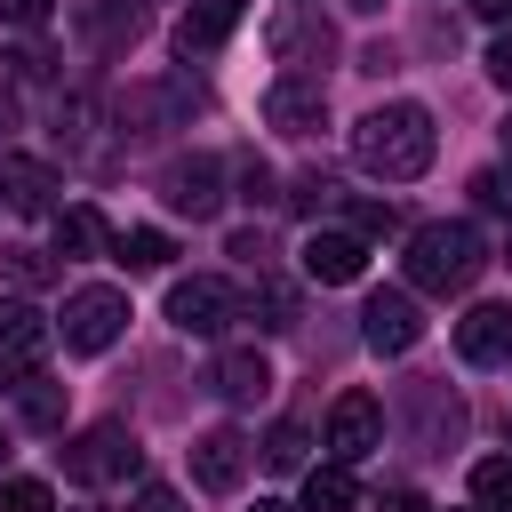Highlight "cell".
I'll use <instances>...</instances> for the list:
<instances>
[{"label":"cell","mask_w":512,"mask_h":512,"mask_svg":"<svg viewBox=\"0 0 512 512\" xmlns=\"http://www.w3.org/2000/svg\"><path fill=\"white\" fill-rule=\"evenodd\" d=\"M432 152H440V128H432V112L408 104V96H400V104H376V112L352 128V160H360L368 176H384V184L424 176Z\"/></svg>","instance_id":"obj_1"},{"label":"cell","mask_w":512,"mask_h":512,"mask_svg":"<svg viewBox=\"0 0 512 512\" xmlns=\"http://www.w3.org/2000/svg\"><path fill=\"white\" fill-rule=\"evenodd\" d=\"M400 264H408V288H424V296H464V288L488 272V240H480L472 224H416Z\"/></svg>","instance_id":"obj_2"},{"label":"cell","mask_w":512,"mask_h":512,"mask_svg":"<svg viewBox=\"0 0 512 512\" xmlns=\"http://www.w3.org/2000/svg\"><path fill=\"white\" fill-rule=\"evenodd\" d=\"M144 472V448H136V432L120 424V416H104V424H88L80 440H64V480L72 488H120V480H136Z\"/></svg>","instance_id":"obj_3"},{"label":"cell","mask_w":512,"mask_h":512,"mask_svg":"<svg viewBox=\"0 0 512 512\" xmlns=\"http://www.w3.org/2000/svg\"><path fill=\"white\" fill-rule=\"evenodd\" d=\"M120 328H128V296L120 288H72L64 296V344L72 352H112L120 344Z\"/></svg>","instance_id":"obj_4"},{"label":"cell","mask_w":512,"mask_h":512,"mask_svg":"<svg viewBox=\"0 0 512 512\" xmlns=\"http://www.w3.org/2000/svg\"><path fill=\"white\" fill-rule=\"evenodd\" d=\"M232 312H240V296H232L216 272H192V280L168 288V328H176V336H224Z\"/></svg>","instance_id":"obj_5"},{"label":"cell","mask_w":512,"mask_h":512,"mask_svg":"<svg viewBox=\"0 0 512 512\" xmlns=\"http://www.w3.org/2000/svg\"><path fill=\"white\" fill-rule=\"evenodd\" d=\"M376 448H384V400L376 392H336V408H328V456L360 464Z\"/></svg>","instance_id":"obj_6"},{"label":"cell","mask_w":512,"mask_h":512,"mask_svg":"<svg viewBox=\"0 0 512 512\" xmlns=\"http://www.w3.org/2000/svg\"><path fill=\"white\" fill-rule=\"evenodd\" d=\"M48 344H56V328L40 320V304H0V384H24V376H40Z\"/></svg>","instance_id":"obj_7"},{"label":"cell","mask_w":512,"mask_h":512,"mask_svg":"<svg viewBox=\"0 0 512 512\" xmlns=\"http://www.w3.org/2000/svg\"><path fill=\"white\" fill-rule=\"evenodd\" d=\"M264 120H272L280 136H312V128L328 120V80H320V72H280V80L264 88Z\"/></svg>","instance_id":"obj_8"},{"label":"cell","mask_w":512,"mask_h":512,"mask_svg":"<svg viewBox=\"0 0 512 512\" xmlns=\"http://www.w3.org/2000/svg\"><path fill=\"white\" fill-rule=\"evenodd\" d=\"M160 200H168L176 216H216V208H224V160H216V152L168 160V168H160Z\"/></svg>","instance_id":"obj_9"},{"label":"cell","mask_w":512,"mask_h":512,"mask_svg":"<svg viewBox=\"0 0 512 512\" xmlns=\"http://www.w3.org/2000/svg\"><path fill=\"white\" fill-rule=\"evenodd\" d=\"M416 336H424V312H416L408 288H376V296L360 304V344H368V352H408Z\"/></svg>","instance_id":"obj_10"},{"label":"cell","mask_w":512,"mask_h":512,"mask_svg":"<svg viewBox=\"0 0 512 512\" xmlns=\"http://www.w3.org/2000/svg\"><path fill=\"white\" fill-rule=\"evenodd\" d=\"M192 480H200L208 496H232V488L248 480V440H240L232 424L200 432V440H192Z\"/></svg>","instance_id":"obj_11"},{"label":"cell","mask_w":512,"mask_h":512,"mask_svg":"<svg viewBox=\"0 0 512 512\" xmlns=\"http://www.w3.org/2000/svg\"><path fill=\"white\" fill-rule=\"evenodd\" d=\"M360 272H368V240H360V232H312V240H304V280L344 288V280H360Z\"/></svg>","instance_id":"obj_12"},{"label":"cell","mask_w":512,"mask_h":512,"mask_svg":"<svg viewBox=\"0 0 512 512\" xmlns=\"http://www.w3.org/2000/svg\"><path fill=\"white\" fill-rule=\"evenodd\" d=\"M456 352H464L472 368L512 360V304H472V312L456 320Z\"/></svg>","instance_id":"obj_13"},{"label":"cell","mask_w":512,"mask_h":512,"mask_svg":"<svg viewBox=\"0 0 512 512\" xmlns=\"http://www.w3.org/2000/svg\"><path fill=\"white\" fill-rule=\"evenodd\" d=\"M56 168H40V160H24V152H0V200L8 208H24V216H56Z\"/></svg>","instance_id":"obj_14"},{"label":"cell","mask_w":512,"mask_h":512,"mask_svg":"<svg viewBox=\"0 0 512 512\" xmlns=\"http://www.w3.org/2000/svg\"><path fill=\"white\" fill-rule=\"evenodd\" d=\"M232 24H240V0H200V8H184L176 56H184V64H192V56H216V48L232 40Z\"/></svg>","instance_id":"obj_15"},{"label":"cell","mask_w":512,"mask_h":512,"mask_svg":"<svg viewBox=\"0 0 512 512\" xmlns=\"http://www.w3.org/2000/svg\"><path fill=\"white\" fill-rule=\"evenodd\" d=\"M408 400H416V440H424V448H456V432H464V400L440 392V384H416Z\"/></svg>","instance_id":"obj_16"},{"label":"cell","mask_w":512,"mask_h":512,"mask_svg":"<svg viewBox=\"0 0 512 512\" xmlns=\"http://www.w3.org/2000/svg\"><path fill=\"white\" fill-rule=\"evenodd\" d=\"M216 392H224V400H240V408H248V400H264V392H272V360H264V352H248V344H232V352L216 360Z\"/></svg>","instance_id":"obj_17"},{"label":"cell","mask_w":512,"mask_h":512,"mask_svg":"<svg viewBox=\"0 0 512 512\" xmlns=\"http://www.w3.org/2000/svg\"><path fill=\"white\" fill-rule=\"evenodd\" d=\"M168 256H176V240H168V232H152V224L112 232V264H128V272H160Z\"/></svg>","instance_id":"obj_18"},{"label":"cell","mask_w":512,"mask_h":512,"mask_svg":"<svg viewBox=\"0 0 512 512\" xmlns=\"http://www.w3.org/2000/svg\"><path fill=\"white\" fill-rule=\"evenodd\" d=\"M304 512H352V464H312L304 472Z\"/></svg>","instance_id":"obj_19"},{"label":"cell","mask_w":512,"mask_h":512,"mask_svg":"<svg viewBox=\"0 0 512 512\" xmlns=\"http://www.w3.org/2000/svg\"><path fill=\"white\" fill-rule=\"evenodd\" d=\"M80 24H88V40H104V48H120V40H136V0H88L80 8Z\"/></svg>","instance_id":"obj_20"},{"label":"cell","mask_w":512,"mask_h":512,"mask_svg":"<svg viewBox=\"0 0 512 512\" xmlns=\"http://www.w3.org/2000/svg\"><path fill=\"white\" fill-rule=\"evenodd\" d=\"M272 48L296 64V56H328V24H312V16H280L272 24Z\"/></svg>","instance_id":"obj_21"},{"label":"cell","mask_w":512,"mask_h":512,"mask_svg":"<svg viewBox=\"0 0 512 512\" xmlns=\"http://www.w3.org/2000/svg\"><path fill=\"white\" fill-rule=\"evenodd\" d=\"M472 504L512 512V456H480V464H472Z\"/></svg>","instance_id":"obj_22"},{"label":"cell","mask_w":512,"mask_h":512,"mask_svg":"<svg viewBox=\"0 0 512 512\" xmlns=\"http://www.w3.org/2000/svg\"><path fill=\"white\" fill-rule=\"evenodd\" d=\"M248 320H256V328H296V296H288L280 280H256V288H248Z\"/></svg>","instance_id":"obj_23"},{"label":"cell","mask_w":512,"mask_h":512,"mask_svg":"<svg viewBox=\"0 0 512 512\" xmlns=\"http://www.w3.org/2000/svg\"><path fill=\"white\" fill-rule=\"evenodd\" d=\"M96 240H104V224L88 208H56V256H88Z\"/></svg>","instance_id":"obj_24"},{"label":"cell","mask_w":512,"mask_h":512,"mask_svg":"<svg viewBox=\"0 0 512 512\" xmlns=\"http://www.w3.org/2000/svg\"><path fill=\"white\" fill-rule=\"evenodd\" d=\"M24 424L56 432V424H64V384H48V376H24Z\"/></svg>","instance_id":"obj_25"},{"label":"cell","mask_w":512,"mask_h":512,"mask_svg":"<svg viewBox=\"0 0 512 512\" xmlns=\"http://www.w3.org/2000/svg\"><path fill=\"white\" fill-rule=\"evenodd\" d=\"M304 448H312L304 424H272V432H264V464H272V472H304Z\"/></svg>","instance_id":"obj_26"},{"label":"cell","mask_w":512,"mask_h":512,"mask_svg":"<svg viewBox=\"0 0 512 512\" xmlns=\"http://www.w3.org/2000/svg\"><path fill=\"white\" fill-rule=\"evenodd\" d=\"M0 512H56L48 480H0Z\"/></svg>","instance_id":"obj_27"},{"label":"cell","mask_w":512,"mask_h":512,"mask_svg":"<svg viewBox=\"0 0 512 512\" xmlns=\"http://www.w3.org/2000/svg\"><path fill=\"white\" fill-rule=\"evenodd\" d=\"M352 232L360 240H384V232H400V208L392 200H352Z\"/></svg>","instance_id":"obj_28"},{"label":"cell","mask_w":512,"mask_h":512,"mask_svg":"<svg viewBox=\"0 0 512 512\" xmlns=\"http://www.w3.org/2000/svg\"><path fill=\"white\" fill-rule=\"evenodd\" d=\"M0 264H8V280H24V288L48 280V256H40V248H0Z\"/></svg>","instance_id":"obj_29"},{"label":"cell","mask_w":512,"mask_h":512,"mask_svg":"<svg viewBox=\"0 0 512 512\" xmlns=\"http://www.w3.org/2000/svg\"><path fill=\"white\" fill-rule=\"evenodd\" d=\"M472 200H480V208H504V216H512V176H504V168H480V176H472Z\"/></svg>","instance_id":"obj_30"},{"label":"cell","mask_w":512,"mask_h":512,"mask_svg":"<svg viewBox=\"0 0 512 512\" xmlns=\"http://www.w3.org/2000/svg\"><path fill=\"white\" fill-rule=\"evenodd\" d=\"M56 16V0H0V24H16V32H40Z\"/></svg>","instance_id":"obj_31"},{"label":"cell","mask_w":512,"mask_h":512,"mask_svg":"<svg viewBox=\"0 0 512 512\" xmlns=\"http://www.w3.org/2000/svg\"><path fill=\"white\" fill-rule=\"evenodd\" d=\"M136 512H184V496H176L168 480H144V488H136Z\"/></svg>","instance_id":"obj_32"},{"label":"cell","mask_w":512,"mask_h":512,"mask_svg":"<svg viewBox=\"0 0 512 512\" xmlns=\"http://www.w3.org/2000/svg\"><path fill=\"white\" fill-rule=\"evenodd\" d=\"M376 512H432V504H424L416 488H384V496H376Z\"/></svg>","instance_id":"obj_33"},{"label":"cell","mask_w":512,"mask_h":512,"mask_svg":"<svg viewBox=\"0 0 512 512\" xmlns=\"http://www.w3.org/2000/svg\"><path fill=\"white\" fill-rule=\"evenodd\" d=\"M488 72H496V80H512V40H496V48H488Z\"/></svg>","instance_id":"obj_34"},{"label":"cell","mask_w":512,"mask_h":512,"mask_svg":"<svg viewBox=\"0 0 512 512\" xmlns=\"http://www.w3.org/2000/svg\"><path fill=\"white\" fill-rule=\"evenodd\" d=\"M472 8H480L488 24H504V16H512V0H472Z\"/></svg>","instance_id":"obj_35"},{"label":"cell","mask_w":512,"mask_h":512,"mask_svg":"<svg viewBox=\"0 0 512 512\" xmlns=\"http://www.w3.org/2000/svg\"><path fill=\"white\" fill-rule=\"evenodd\" d=\"M256 512H296V504H280V496H256Z\"/></svg>","instance_id":"obj_36"},{"label":"cell","mask_w":512,"mask_h":512,"mask_svg":"<svg viewBox=\"0 0 512 512\" xmlns=\"http://www.w3.org/2000/svg\"><path fill=\"white\" fill-rule=\"evenodd\" d=\"M344 8H360V16H368V8H384V0H344Z\"/></svg>","instance_id":"obj_37"},{"label":"cell","mask_w":512,"mask_h":512,"mask_svg":"<svg viewBox=\"0 0 512 512\" xmlns=\"http://www.w3.org/2000/svg\"><path fill=\"white\" fill-rule=\"evenodd\" d=\"M8 112H16V104H8V88H0V128H8Z\"/></svg>","instance_id":"obj_38"},{"label":"cell","mask_w":512,"mask_h":512,"mask_svg":"<svg viewBox=\"0 0 512 512\" xmlns=\"http://www.w3.org/2000/svg\"><path fill=\"white\" fill-rule=\"evenodd\" d=\"M504 152H512V120H504Z\"/></svg>","instance_id":"obj_39"},{"label":"cell","mask_w":512,"mask_h":512,"mask_svg":"<svg viewBox=\"0 0 512 512\" xmlns=\"http://www.w3.org/2000/svg\"><path fill=\"white\" fill-rule=\"evenodd\" d=\"M0 464H8V432H0Z\"/></svg>","instance_id":"obj_40"},{"label":"cell","mask_w":512,"mask_h":512,"mask_svg":"<svg viewBox=\"0 0 512 512\" xmlns=\"http://www.w3.org/2000/svg\"><path fill=\"white\" fill-rule=\"evenodd\" d=\"M504 256H512V232H504Z\"/></svg>","instance_id":"obj_41"},{"label":"cell","mask_w":512,"mask_h":512,"mask_svg":"<svg viewBox=\"0 0 512 512\" xmlns=\"http://www.w3.org/2000/svg\"><path fill=\"white\" fill-rule=\"evenodd\" d=\"M464 512H488V504H464Z\"/></svg>","instance_id":"obj_42"}]
</instances>
